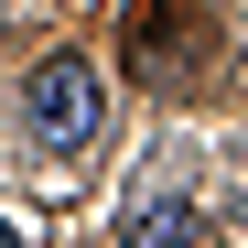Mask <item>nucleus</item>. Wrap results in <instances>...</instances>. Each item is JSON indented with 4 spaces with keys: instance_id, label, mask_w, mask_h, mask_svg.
Instances as JSON below:
<instances>
[{
    "instance_id": "f257e3e1",
    "label": "nucleus",
    "mask_w": 248,
    "mask_h": 248,
    "mask_svg": "<svg viewBox=\"0 0 248 248\" xmlns=\"http://www.w3.org/2000/svg\"><path fill=\"white\" fill-rule=\"evenodd\" d=\"M22 119H32V140H44V151H87L97 119H108L97 65H87V54H44V65H32V87H22Z\"/></svg>"
},
{
    "instance_id": "f03ea898",
    "label": "nucleus",
    "mask_w": 248,
    "mask_h": 248,
    "mask_svg": "<svg viewBox=\"0 0 248 248\" xmlns=\"http://www.w3.org/2000/svg\"><path fill=\"white\" fill-rule=\"evenodd\" d=\"M119 248H194V205L184 194H140L119 216Z\"/></svg>"
},
{
    "instance_id": "7ed1b4c3",
    "label": "nucleus",
    "mask_w": 248,
    "mask_h": 248,
    "mask_svg": "<svg viewBox=\"0 0 248 248\" xmlns=\"http://www.w3.org/2000/svg\"><path fill=\"white\" fill-rule=\"evenodd\" d=\"M130 65H140V76H184V11H173V0H162V11L140 0V22H130Z\"/></svg>"
},
{
    "instance_id": "20e7f679",
    "label": "nucleus",
    "mask_w": 248,
    "mask_h": 248,
    "mask_svg": "<svg viewBox=\"0 0 248 248\" xmlns=\"http://www.w3.org/2000/svg\"><path fill=\"white\" fill-rule=\"evenodd\" d=\"M0 248H22V237H11V216H0Z\"/></svg>"
}]
</instances>
